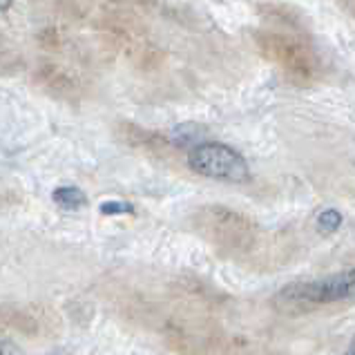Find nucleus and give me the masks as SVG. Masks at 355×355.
Instances as JSON below:
<instances>
[{"instance_id": "nucleus-6", "label": "nucleus", "mask_w": 355, "mask_h": 355, "mask_svg": "<svg viewBox=\"0 0 355 355\" xmlns=\"http://www.w3.org/2000/svg\"><path fill=\"white\" fill-rule=\"evenodd\" d=\"M3 355H25L23 349L12 340H3Z\"/></svg>"}, {"instance_id": "nucleus-7", "label": "nucleus", "mask_w": 355, "mask_h": 355, "mask_svg": "<svg viewBox=\"0 0 355 355\" xmlns=\"http://www.w3.org/2000/svg\"><path fill=\"white\" fill-rule=\"evenodd\" d=\"M349 355H355V349H353V351H351V353H349Z\"/></svg>"}, {"instance_id": "nucleus-5", "label": "nucleus", "mask_w": 355, "mask_h": 355, "mask_svg": "<svg viewBox=\"0 0 355 355\" xmlns=\"http://www.w3.org/2000/svg\"><path fill=\"white\" fill-rule=\"evenodd\" d=\"M101 212L107 217L132 215V212H135V206L128 204V201H103V204H101Z\"/></svg>"}, {"instance_id": "nucleus-2", "label": "nucleus", "mask_w": 355, "mask_h": 355, "mask_svg": "<svg viewBox=\"0 0 355 355\" xmlns=\"http://www.w3.org/2000/svg\"><path fill=\"white\" fill-rule=\"evenodd\" d=\"M190 168L201 177L228 181V184H243L250 179V168L235 148L217 141H206L190 150Z\"/></svg>"}, {"instance_id": "nucleus-3", "label": "nucleus", "mask_w": 355, "mask_h": 355, "mask_svg": "<svg viewBox=\"0 0 355 355\" xmlns=\"http://www.w3.org/2000/svg\"><path fill=\"white\" fill-rule=\"evenodd\" d=\"M52 199L65 210H78L87 206V195L76 186H60L52 192Z\"/></svg>"}, {"instance_id": "nucleus-4", "label": "nucleus", "mask_w": 355, "mask_h": 355, "mask_svg": "<svg viewBox=\"0 0 355 355\" xmlns=\"http://www.w3.org/2000/svg\"><path fill=\"white\" fill-rule=\"evenodd\" d=\"M342 221H344L342 212L336 210V208H327V210H322L318 215V226L324 232H336L342 226Z\"/></svg>"}, {"instance_id": "nucleus-1", "label": "nucleus", "mask_w": 355, "mask_h": 355, "mask_svg": "<svg viewBox=\"0 0 355 355\" xmlns=\"http://www.w3.org/2000/svg\"><path fill=\"white\" fill-rule=\"evenodd\" d=\"M344 300H355V268L315 279L293 282L284 286L272 302L284 313H306Z\"/></svg>"}]
</instances>
